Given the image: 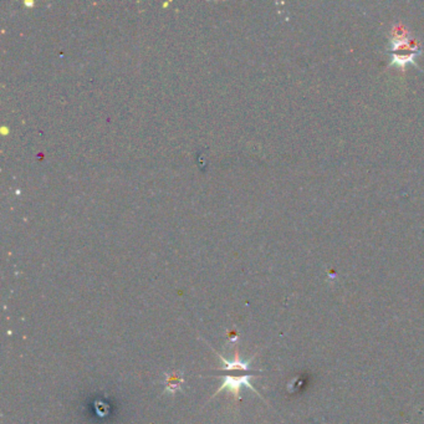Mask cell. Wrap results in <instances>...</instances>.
<instances>
[{
  "label": "cell",
  "mask_w": 424,
  "mask_h": 424,
  "mask_svg": "<svg viewBox=\"0 0 424 424\" xmlns=\"http://www.w3.org/2000/svg\"><path fill=\"white\" fill-rule=\"evenodd\" d=\"M388 52L391 54L392 64L404 66L407 62H413L414 59L421 55V49L407 36H397L391 42Z\"/></svg>",
  "instance_id": "6da1fadb"
},
{
  "label": "cell",
  "mask_w": 424,
  "mask_h": 424,
  "mask_svg": "<svg viewBox=\"0 0 424 424\" xmlns=\"http://www.w3.org/2000/svg\"><path fill=\"white\" fill-rule=\"evenodd\" d=\"M243 385H247V387H249L250 389H253L254 392H256L254 389V387L250 384V376H240V377L226 376L225 381H224L223 384L219 387L218 391H216V393L221 392L223 389H228V391H230L231 393L234 394L235 398H238V397H239V391H240V388H242Z\"/></svg>",
  "instance_id": "7a4b0ae2"
},
{
  "label": "cell",
  "mask_w": 424,
  "mask_h": 424,
  "mask_svg": "<svg viewBox=\"0 0 424 424\" xmlns=\"http://www.w3.org/2000/svg\"><path fill=\"white\" fill-rule=\"evenodd\" d=\"M221 360H223L224 366H225V371H248L249 370V366H248V362H243V361L239 360V356H238V353L235 355V360L233 361V362H229V361L224 360L223 357H220Z\"/></svg>",
  "instance_id": "3957f363"
},
{
  "label": "cell",
  "mask_w": 424,
  "mask_h": 424,
  "mask_svg": "<svg viewBox=\"0 0 424 424\" xmlns=\"http://www.w3.org/2000/svg\"><path fill=\"white\" fill-rule=\"evenodd\" d=\"M168 381H167V391L170 392H175L177 389H179V385L180 383H182V380H179V377H178L177 375L174 376H168Z\"/></svg>",
  "instance_id": "277c9868"
}]
</instances>
